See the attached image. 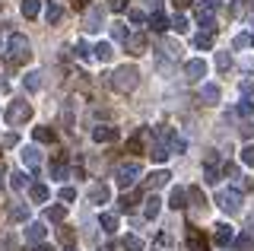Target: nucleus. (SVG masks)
<instances>
[{"label":"nucleus","mask_w":254,"mask_h":251,"mask_svg":"<svg viewBox=\"0 0 254 251\" xmlns=\"http://www.w3.org/2000/svg\"><path fill=\"white\" fill-rule=\"evenodd\" d=\"M137 83H140V70L133 67V64H124V67H118L115 73H111V89L121 92V96L133 92V89H137Z\"/></svg>","instance_id":"nucleus-1"},{"label":"nucleus","mask_w":254,"mask_h":251,"mask_svg":"<svg viewBox=\"0 0 254 251\" xmlns=\"http://www.w3.org/2000/svg\"><path fill=\"white\" fill-rule=\"evenodd\" d=\"M6 61L10 64H26V61H32V45L22 32L10 35V42H6Z\"/></svg>","instance_id":"nucleus-2"},{"label":"nucleus","mask_w":254,"mask_h":251,"mask_svg":"<svg viewBox=\"0 0 254 251\" xmlns=\"http://www.w3.org/2000/svg\"><path fill=\"white\" fill-rule=\"evenodd\" d=\"M32 118V105L26 99H16V102H10V108H6V124L10 127H22Z\"/></svg>","instance_id":"nucleus-3"},{"label":"nucleus","mask_w":254,"mask_h":251,"mask_svg":"<svg viewBox=\"0 0 254 251\" xmlns=\"http://www.w3.org/2000/svg\"><path fill=\"white\" fill-rule=\"evenodd\" d=\"M140 162H121V166H118V172H115V178H118V185H121V188H133V185H137L140 182Z\"/></svg>","instance_id":"nucleus-4"},{"label":"nucleus","mask_w":254,"mask_h":251,"mask_svg":"<svg viewBox=\"0 0 254 251\" xmlns=\"http://www.w3.org/2000/svg\"><path fill=\"white\" fill-rule=\"evenodd\" d=\"M216 200H219V207L226 210V213H238V210H242V194L238 191H222Z\"/></svg>","instance_id":"nucleus-5"},{"label":"nucleus","mask_w":254,"mask_h":251,"mask_svg":"<svg viewBox=\"0 0 254 251\" xmlns=\"http://www.w3.org/2000/svg\"><path fill=\"white\" fill-rule=\"evenodd\" d=\"M185 76H188V80H203V76H206V61L203 58H190L188 61V64H185Z\"/></svg>","instance_id":"nucleus-6"},{"label":"nucleus","mask_w":254,"mask_h":251,"mask_svg":"<svg viewBox=\"0 0 254 251\" xmlns=\"http://www.w3.org/2000/svg\"><path fill=\"white\" fill-rule=\"evenodd\" d=\"M92 140H95V143H115V140H118V127H111V124H102V127L92 130Z\"/></svg>","instance_id":"nucleus-7"},{"label":"nucleus","mask_w":254,"mask_h":251,"mask_svg":"<svg viewBox=\"0 0 254 251\" xmlns=\"http://www.w3.org/2000/svg\"><path fill=\"white\" fill-rule=\"evenodd\" d=\"M89 200H92V203H99V207H102V203H108V200H111V188H108V185H92Z\"/></svg>","instance_id":"nucleus-8"},{"label":"nucleus","mask_w":254,"mask_h":251,"mask_svg":"<svg viewBox=\"0 0 254 251\" xmlns=\"http://www.w3.org/2000/svg\"><path fill=\"white\" fill-rule=\"evenodd\" d=\"M22 166H26L29 172H35L38 166H42V156H38L35 146H26V150H22Z\"/></svg>","instance_id":"nucleus-9"},{"label":"nucleus","mask_w":254,"mask_h":251,"mask_svg":"<svg viewBox=\"0 0 254 251\" xmlns=\"http://www.w3.org/2000/svg\"><path fill=\"white\" fill-rule=\"evenodd\" d=\"M169 207H172V210H185V207H188V191H185V188H172Z\"/></svg>","instance_id":"nucleus-10"},{"label":"nucleus","mask_w":254,"mask_h":251,"mask_svg":"<svg viewBox=\"0 0 254 251\" xmlns=\"http://www.w3.org/2000/svg\"><path fill=\"white\" fill-rule=\"evenodd\" d=\"M127 51H130L133 54V58H140V54H146V38H143V35H130V38H127Z\"/></svg>","instance_id":"nucleus-11"},{"label":"nucleus","mask_w":254,"mask_h":251,"mask_svg":"<svg viewBox=\"0 0 254 251\" xmlns=\"http://www.w3.org/2000/svg\"><path fill=\"white\" fill-rule=\"evenodd\" d=\"M169 172H165V169H159V172H153V175H149L146 178V188H149V191H156V188H165V185H169Z\"/></svg>","instance_id":"nucleus-12"},{"label":"nucleus","mask_w":254,"mask_h":251,"mask_svg":"<svg viewBox=\"0 0 254 251\" xmlns=\"http://www.w3.org/2000/svg\"><path fill=\"white\" fill-rule=\"evenodd\" d=\"M200 99L206 102V105H216V102H219V86H216V83H203Z\"/></svg>","instance_id":"nucleus-13"},{"label":"nucleus","mask_w":254,"mask_h":251,"mask_svg":"<svg viewBox=\"0 0 254 251\" xmlns=\"http://www.w3.org/2000/svg\"><path fill=\"white\" fill-rule=\"evenodd\" d=\"M92 51H95V61H102V64H108V61L115 58V48H111L108 42H99V45H95Z\"/></svg>","instance_id":"nucleus-14"},{"label":"nucleus","mask_w":254,"mask_h":251,"mask_svg":"<svg viewBox=\"0 0 254 251\" xmlns=\"http://www.w3.org/2000/svg\"><path fill=\"white\" fill-rule=\"evenodd\" d=\"M232 226H229V223H219L216 226V235H213V239H216V245H229V242H232Z\"/></svg>","instance_id":"nucleus-15"},{"label":"nucleus","mask_w":254,"mask_h":251,"mask_svg":"<svg viewBox=\"0 0 254 251\" xmlns=\"http://www.w3.org/2000/svg\"><path fill=\"white\" fill-rule=\"evenodd\" d=\"M159 210H162V200H159L156 194H149V197H146V207H143L146 219H156V216H159Z\"/></svg>","instance_id":"nucleus-16"},{"label":"nucleus","mask_w":254,"mask_h":251,"mask_svg":"<svg viewBox=\"0 0 254 251\" xmlns=\"http://www.w3.org/2000/svg\"><path fill=\"white\" fill-rule=\"evenodd\" d=\"M86 29H89V32H99V29H102V10L92 6V10L86 13Z\"/></svg>","instance_id":"nucleus-17"},{"label":"nucleus","mask_w":254,"mask_h":251,"mask_svg":"<svg viewBox=\"0 0 254 251\" xmlns=\"http://www.w3.org/2000/svg\"><path fill=\"white\" fill-rule=\"evenodd\" d=\"M26 239L32 242V245H38V242L45 239V223H32L29 229H26Z\"/></svg>","instance_id":"nucleus-18"},{"label":"nucleus","mask_w":254,"mask_h":251,"mask_svg":"<svg viewBox=\"0 0 254 251\" xmlns=\"http://www.w3.org/2000/svg\"><path fill=\"white\" fill-rule=\"evenodd\" d=\"M19 10H22V16H26V19H35L38 10H42V3H38V0H22Z\"/></svg>","instance_id":"nucleus-19"},{"label":"nucleus","mask_w":254,"mask_h":251,"mask_svg":"<svg viewBox=\"0 0 254 251\" xmlns=\"http://www.w3.org/2000/svg\"><path fill=\"white\" fill-rule=\"evenodd\" d=\"M188 251H206V242L200 239V232H197V229L188 232Z\"/></svg>","instance_id":"nucleus-20"},{"label":"nucleus","mask_w":254,"mask_h":251,"mask_svg":"<svg viewBox=\"0 0 254 251\" xmlns=\"http://www.w3.org/2000/svg\"><path fill=\"white\" fill-rule=\"evenodd\" d=\"M149 156H153V162H165L169 159V146L165 143H149Z\"/></svg>","instance_id":"nucleus-21"},{"label":"nucleus","mask_w":254,"mask_h":251,"mask_svg":"<svg viewBox=\"0 0 254 251\" xmlns=\"http://www.w3.org/2000/svg\"><path fill=\"white\" fill-rule=\"evenodd\" d=\"M99 226H102L108 235L118 232V216H115V213H102V216H99Z\"/></svg>","instance_id":"nucleus-22"},{"label":"nucleus","mask_w":254,"mask_h":251,"mask_svg":"<svg viewBox=\"0 0 254 251\" xmlns=\"http://www.w3.org/2000/svg\"><path fill=\"white\" fill-rule=\"evenodd\" d=\"M121 248L124 251H143V239H140V235H124V239H121Z\"/></svg>","instance_id":"nucleus-23"},{"label":"nucleus","mask_w":254,"mask_h":251,"mask_svg":"<svg viewBox=\"0 0 254 251\" xmlns=\"http://www.w3.org/2000/svg\"><path fill=\"white\" fill-rule=\"evenodd\" d=\"M48 194H51V191H48L45 185H32V188H29V197L35 200V203H45V200H48Z\"/></svg>","instance_id":"nucleus-24"},{"label":"nucleus","mask_w":254,"mask_h":251,"mask_svg":"<svg viewBox=\"0 0 254 251\" xmlns=\"http://www.w3.org/2000/svg\"><path fill=\"white\" fill-rule=\"evenodd\" d=\"M26 89H29V92H38V89H42V73H38V70L26 73Z\"/></svg>","instance_id":"nucleus-25"},{"label":"nucleus","mask_w":254,"mask_h":251,"mask_svg":"<svg viewBox=\"0 0 254 251\" xmlns=\"http://www.w3.org/2000/svg\"><path fill=\"white\" fill-rule=\"evenodd\" d=\"M197 22H200L206 32H213V29H216V26H213V13H210V10H203V6L197 10Z\"/></svg>","instance_id":"nucleus-26"},{"label":"nucleus","mask_w":254,"mask_h":251,"mask_svg":"<svg viewBox=\"0 0 254 251\" xmlns=\"http://www.w3.org/2000/svg\"><path fill=\"white\" fill-rule=\"evenodd\" d=\"M61 16H64V10L58 3H48V10H45V19H48V26H51V22H61Z\"/></svg>","instance_id":"nucleus-27"},{"label":"nucleus","mask_w":254,"mask_h":251,"mask_svg":"<svg viewBox=\"0 0 254 251\" xmlns=\"http://www.w3.org/2000/svg\"><path fill=\"white\" fill-rule=\"evenodd\" d=\"M111 38H115V42H127V38H130V35H127V29H124V22H115V26H111Z\"/></svg>","instance_id":"nucleus-28"},{"label":"nucleus","mask_w":254,"mask_h":251,"mask_svg":"<svg viewBox=\"0 0 254 251\" xmlns=\"http://www.w3.org/2000/svg\"><path fill=\"white\" fill-rule=\"evenodd\" d=\"M32 134H35L38 143H51V140H54V130H51V127H35Z\"/></svg>","instance_id":"nucleus-29"},{"label":"nucleus","mask_w":254,"mask_h":251,"mask_svg":"<svg viewBox=\"0 0 254 251\" xmlns=\"http://www.w3.org/2000/svg\"><path fill=\"white\" fill-rule=\"evenodd\" d=\"M194 45H197V48H200V51H206V48H213V32H200V35L194 38Z\"/></svg>","instance_id":"nucleus-30"},{"label":"nucleus","mask_w":254,"mask_h":251,"mask_svg":"<svg viewBox=\"0 0 254 251\" xmlns=\"http://www.w3.org/2000/svg\"><path fill=\"white\" fill-rule=\"evenodd\" d=\"M45 216H48V219H51V223H61V219H64V216H67V210H64V207H61V203H58V207H48V213H45Z\"/></svg>","instance_id":"nucleus-31"},{"label":"nucleus","mask_w":254,"mask_h":251,"mask_svg":"<svg viewBox=\"0 0 254 251\" xmlns=\"http://www.w3.org/2000/svg\"><path fill=\"white\" fill-rule=\"evenodd\" d=\"M26 182H29L26 172H13V175H10V185L16 188V191H22V188H26Z\"/></svg>","instance_id":"nucleus-32"},{"label":"nucleus","mask_w":254,"mask_h":251,"mask_svg":"<svg viewBox=\"0 0 254 251\" xmlns=\"http://www.w3.org/2000/svg\"><path fill=\"white\" fill-rule=\"evenodd\" d=\"M133 200H137V194H124V197L118 200V213H127V210L133 207Z\"/></svg>","instance_id":"nucleus-33"},{"label":"nucleus","mask_w":254,"mask_h":251,"mask_svg":"<svg viewBox=\"0 0 254 251\" xmlns=\"http://www.w3.org/2000/svg\"><path fill=\"white\" fill-rule=\"evenodd\" d=\"M203 162H206V169H216L219 166V150H206L203 153Z\"/></svg>","instance_id":"nucleus-34"},{"label":"nucleus","mask_w":254,"mask_h":251,"mask_svg":"<svg viewBox=\"0 0 254 251\" xmlns=\"http://www.w3.org/2000/svg\"><path fill=\"white\" fill-rule=\"evenodd\" d=\"M51 178H54V182H64V178H67V166H64V162H54V166H51Z\"/></svg>","instance_id":"nucleus-35"},{"label":"nucleus","mask_w":254,"mask_h":251,"mask_svg":"<svg viewBox=\"0 0 254 251\" xmlns=\"http://www.w3.org/2000/svg\"><path fill=\"white\" fill-rule=\"evenodd\" d=\"M149 26H153L156 32H165V29H169V19H165L162 13H156V16H153V22H149Z\"/></svg>","instance_id":"nucleus-36"},{"label":"nucleus","mask_w":254,"mask_h":251,"mask_svg":"<svg viewBox=\"0 0 254 251\" xmlns=\"http://www.w3.org/2000/svg\"><path fill=\"white\" fill-rule=\"evenodd\" d=\"M10 216L16 219V223H22V219H26V216H29V207H22V203H16V207L10 210Z\"/></svg>","instance_id":"nucleus-37"},{"label":"nucleus","mask_w":254,"mask_h":251,"mask_svg":"<svg viewBox=\"0 0 254 251\" xmlns=\"http://www.w3.org/2000/svg\"><path fill=\"white\" fill-rule=\"evenodd\" d=\"M235 115H242V118H248V115H254V105H251V102H248V99H245V102H238V108H235Z\"/></svg>","instance_id":"nucleus-38"},{"label":"nucleus","mask_w":254,"mask_h":251,"mask_svg":"<svg viewBox=\"0 0 254 251\" xmlns=\"http://www.w3.org/2000/svg\"><path fill=\"white\" fill-rule=\"evenodd\" d=\"M165 54L178 61V58H181V54H185V51H181V45H175V42H165Z\"/></svg>","instance_id":"nucleus-39"},{"label":"nucleus","mask_w":254,"mask_h":251,"mask_svg":"<svg viewBox=\"0 0 254 251\" xmlns=\"http://www.w3.org/2000/svg\"><path fill=\"white\" fill-rule=\"evenodd\" d=\"M235 245H238V251H251V245H254V242H251V235L245 232V235H238V242H235Z\"/></svg>","instance_id":"nucleus-40"},{"label":"nucleus","mask_w":254,"mask_h":251,"mask_svg":"<svg viewBox=\"0 0 254 251\" xmlns=\"http://www.w3.org/2000/svg\"><path fill=\"white\" fill-rule=\"evenodd\" d=\"M188 26H190V22H188L185 16H175V19H172V29H175V32H188Z\"/></svg>","instance_id":"nucleus-41"},{"label":"nucleus","mask_w":254,"mask_h":251,"mask_svg":"<svg viewBox=\"0 0 254 251\" xmlns=\"http://www.w3.org/2000/svg\"><path fill=\"white\" fill-rule=\"evenodd\" d=\"M70 121H73V99L64 102V124H70Z\"/></svg>","instance_id":"nucleus-42"},{"label":"nucleus","mask_w":254,"mask_h":251,"mask_svg":"<svg viewBox=\"0 0 254 251\" xmlns=\"http://www.w3.org/2000/svg\"><path fill=\"white\" fill-rule=\"evenodd\" d=\"M216 67H219V70H229V67H232V58H229L226 51H219V58H216Z\"/></svg>","instance_id":"nucleus-43"},{"label":"nucleus","mask_w":254,"mask_h":251,"mask_svg":"<svg viewBox=\"0 0 254 251\" xmlns=\"http://www.w3.org/2000/svg\"><path fill=\"white\" fill-rule=\"evenodd\" d=\"M242 162L245 166H254V146H245L242 150Z\"/></svg>","instance_id":"nucleus-44"},{"label":"nucleus","mask_w":254,"mask_h":251,"mask_svg":"<svg viewBox=\"0 0 254 251\" xmlns=\"http://www.w3.org/2000/svg\"><path fill=\"white\" fill-rule=\"evenodd\" d=\"M203 182H206V185H216V182H219V172H216V169H206Z\"/></svg>","instance_id":"nucleus-45"},{"label":"nucleus","mask_w":254,"mask_h":251,"mask_svg":"<svg viewBox=\"0 0 254 251\" xmlns=\"http://www.w3.org/2000/svg\"><path fill=\"white\" fill-rule=\"evenodd\" d=\"M108 10H115V13L127 10V0H108Z\"/></svg>","instance_id":"nucleus-46"},{"label":"nucleus","mask_w":254,"mask_h":251,"mask_svg":"<svg viewBox=\"0 0 254 251\" xmlns=\"http://www.w3.org/2000/svg\"><path fill=\"white\" fill-rule=\"evenodd\" d=\"M89 54V45H86V38H79L76 42V58H86Z\"/></svg>","instance_id":"nucleus-47"},{"label":"nucleus","mask_w":254,"mask_h":251,"mask_svg":"<svg viewBox=\"0 0 254 251\" xmlns=\"http://www.w3.org/2000/svg\"><path fill=\"white\" fill-rule=\"evenodd\" d=\"M130 22H137V26H143V22H146V16H143L140 10H130Z\"/></svg>","instance_id":"nucleus-48"},{"label":"nucleus","mask_w":254,"mask_h":251,"mask_svg":"<svg viewBox=\"0 0 254 251\" xmlns=\"http://www.w3.org/2000/svg\"><path fill=\"white\" fill-rule=\"evenodd\" d=\"M61 197H64V200H76V188H64Z\"/></svg>","instance_id":"nucleus-49"},{"label":"nucleus","mask_w":254,"mask_h":251,"mask_svg":"<svg viewBox=\"0 0 254 251\" xmlns=\"http://www.w3.org/2000/svg\"><path fill=\"white\" fill-rule=\"evenodd\" d=\"M219 3H222V0H200V6H203V10H210V13H213V10H216V6H219Z\"/></svg>","instance_id":"nucleus-50"},{"label":"nucleus","mask_w":254,"mask_h":251,"mask_svg":"<svg viewBox=\"0 0 254 251\" xmlns=\"http://www.w3.org/2000/svg\"><path fill=\"white\" fill-rule=\"evenodd\" d=\"M251 92H254V83L245 80V83H242V96H251Z\"/></svg>","instance_id":"nucleus-51"},{"label":"nucleus","mask_w":254,"mask_h":251,"mask_svg":"<svg viewBox=\"0 0 254 251\" xmlns=\"http://www.w3.org/2000/svg\"><path fill=\"white\" fill-rule=\"evenodd\" d=\"M248 42H251L248 35H238V38H235V48H248Z\"/></svg>","instance_id":"nucleus-52"},{"label":"nucleus","mask_w":254,"mask_h":251,"mask_svg":"<svg viewBox=\"0 0 254 251\" xmlns=\"http://www.w3.org/2000/svg\"><path fill=\"white\" fill-rule=\"evenodd\" d=\"M61 239H64V242H73V232H70L67 226H64V229H61Z\"/></svg>","instance_id":"nucleus-53"},{"label":"nucleus","mask_w":254,"mask_h":251,"mask_svg":"<svg viewBox=\"0 0 254 251\" xmlns=\"http://www.w3.org/2000/svg\"><path fill=\"white\" fill-rule=\"evenodd\" d=\"M3 146H16V134H6L3 137Z\"/></svg>","instance_id":"nucleus-54"},{"label":"nucleus","mask_w":254,"mask_h":251,"mask_svg":"<svg viewBox=\"0 0 254 251\" xmlns=\"http://www.w3.org/2000/svg\"><path fill=\"white\" fill-rule=\"evenodd\" d=\"M175 6H178V10H185V6H190V0H172Z\"/></svg>","instance_id":"nucleus-55"},{"label":"nucleus","mask_w":254,"mask_h":251,"mask_svg":"<svg viewBox=\"0 0 254 251\" xmlns=\"http://www.w3.org/2000/svg\"><path fill=\"white\" fill-rule=\"evenodd\" d=\"M35 251H54V245H42V242H38V248Z\"/></svg>","instance_id":"nucleus-56"},{"label":"nucleus","mask_w":254,"mask_h":251,"mask_svg":"<svg viewBox=\"0 0 254 251\" xmlns=\"http://www.w3.org/2000/svg\"><path fill=\"white\" fill-rule=\"evenodd\" d=\"M3 178H6V169H3V166H0V185H3Z\"/></svg>","instance_id":"nucleus-57"},{"label":"nucleus","mask_w":254,"mask_h":251,"mask_svg":"<svg viewBox=\"0 0 254 251\" xmlns=\"http://www.w3.org/2000/svg\"><path fill=\"white\" fill-rule=\"evenodd\" d=\"M6 89H10V86H6V80H0V92H6Z\"/></svg>","instance_id":"nucleus-58"},{"label":"nucleus","mask_w":254,"mask_h":251,"mask_svg":"<svg viewBox=\"0 0 254 251\" xmlns=\"http://www.w3.org/2000/svg\"><path fill=\"white\" fill-rule=\"evenodd\" d=\"M70 251H76V248H70Z\"/></svg>","instance_id":"nucleus-59"}]
</instances>
